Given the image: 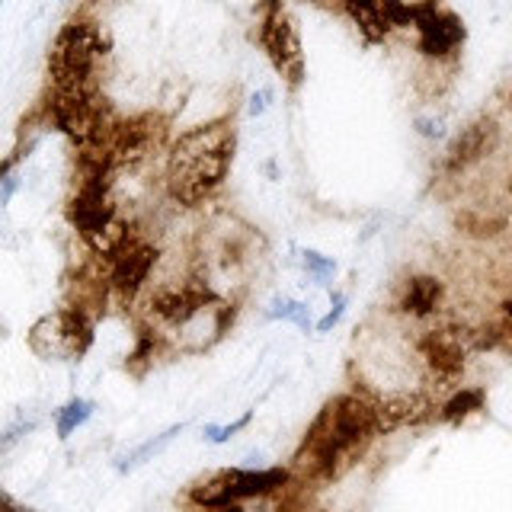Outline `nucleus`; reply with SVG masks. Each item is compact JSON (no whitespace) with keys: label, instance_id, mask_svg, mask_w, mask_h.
Here are the masks:
<instances>
[{"label":"nucleus","instance_id":"nucleus-1","mask_svg":"<svg viewBox=\"0 0 512 512\" xmlns=\"http://www.w3.org/2000/svg\"><path fill=\"white\" fill-rule=\"evenodd\" d=\"M237 148L234 125L228 119L196 125L176 138L167 160V189L180 205H199L228 180Z\"/></svg>","mask_w":512,"mask_h":512},{"label":"nucleus","instance_id":"nucleus-2","mask_svg":"<svg viewBox=\"0 0 512 512\" xmlns=\"http://www.w3.org/2000/svg\"><path fill=\"white\" fill-rule=\"evenodd\" d=\"M372 436H378L375 404L359 394H343L317 413L295 461L311 474L333 477L352 455L372 442Z\"/></svg>","mask_w":512,"mask_h":512},{"label":"nucleus","instance_id":"nucleus-3","mask_svg":"<svg viewBox=\"0 0 512 512\" xmlns=\"http://www.w3.org/2000/svg\"><path fill=\"white\" fill-rule=\"evenodd\" d=\"M68 218L77 228L80 240H84L96 256H106V260H116L128 240H132V231H128V224L119 218L116 202L109 196L106 173L84 176V180H80L77 196L68 205Z\"/></svg>","mask_w":512,"mask_h":512},{"label":"nucleus","instance_id":"nucleus-4","mask_svg":"<svg viewBox=\"0 0 512 512\" xmlns=\"http://www.w3.org/2000/svg\"><path fill=\"white\" fill-rule=\"evenodd\" d=\"M106 55V39L96 23L71 20L55 36L48 52V77L55 93H93L96 90V64Z\"/></svg>","mask_w":512,"mask_h":512},{"label":"nucleus","instance_id":"nucleus-5","mask_svg":"<svg viewBox=\"0 0 512 512\" xmlns=\"http://www.w3.org/2000/svg\"><path fill=\"white\" fill-rule=\"evenodd\" d=\"M256 39H260L266 58L272 61L288 87H298L304 80V55H301V39L295 20L285 13L282 0H263L260 10H256Z\"/></svg>","mask_w":512,"mask_h":512},{"label":"nucleus","instance_id":"nucleus-6","mask_svg":"<svg viewBox=\"0 0 512 512\" xmlns=\"http://www.w3.org/2000/svg\"><path fill=\"white\" fill-rule=\"evenodd\" d=\"M93 343V324L80 308H61L55 314H45L29 330V346L36 356L48 362H74Z\"/></svg>","mask_w":512,"mask_h":512},{"label":"nucleus","instance_id":"nucleus-7","mask_svg":"<svg viewBox=\"0 0 512 512\" xmlns=\"http://www.w3.org/2000/svg\"><path fill=\"white\" fill-rule=\"evenodd\" d=\"M288 480V471L282 468H269V471H244V468H231L221 471L205 484L192 487V503H199L205 509H218V506H234L240 500H250V496H266L272 490H279Z\"/></svg>","mask_w":512,"mask_h":512},{"label":"nucleus","instance_id":"nucleus-8","mask_svg":"<svg viewBox=\"0 0 512 512\" xmlns=\"http://www.w3.org/2000/svg\"><path fill=\"white\" fill-rule=\"evenodd\" d=\"M413 29H416V48L432 61L455 58V52L468 39V29H464L461 16L455 10H445L439 0H416Z\"/></svg>","mask_w":512,"mask_h":512},{"label":"nucleus","instance_id":"nucleus-9","mask_svg":"<svg viewBox=\"0 0 512 512\" xmlns=\"http://www.w3.org/2000/svg\"><path fill=\"white\" fill-rule=\"evenodd\" d=\"M164 122L154 112H144V116H132V119H119L116 132H112L109 144H106V157L112 170L122 167H138L141 160H148L160 141H164Z\"/></svg>","mask_w":512,"mask_h":512},{"label":"nucleus","instance_id":"nucleus-10","mask_svg":"<svg viewBox=\"0 0 512 512\" xmlns=\"http://www.w3.org/2000/svg\"><path fill=\"white\" fill-rule=\"evenodd\" d=\"M468 340H471V333L439 327V330H426L420 340H416V349H420V356L432 375L442 381H452L464 372V365H468Z\"/></svg>","mask_w":512,"mask_h":512},{"label":"nucleus","instance_id":"nucleus-11","mask_svg":"<svg viewBox=\"0 0 512 512\" xmlns=\"http://www.w3.org/2000/svg\"><path fill=\"white\" fill-rule=\"evenodd\" d=\"M208 304H218L215 292L205 282H183V285H164L151 295L148 308L164 324H189L192 317L202 314Z\"/></svg>","mask_w":512,"mask_h":512},{"label":"nucleus","instance_id":"nucleus-12","mask_svg":"<svg viewBox=\"0 0 512 512\" xmlns=\"http://www.w3.org/2000/svg\"><path fill=\"white\" fill-rule=\"evenodd\" d=\"M496 148H500V125L490 116H480L468 128H461V135L452 141V148H448L442 160V170L458 176L464 170H471L474 164H480L484 157H490Z\"/></svg>","mask_w":512,"mask_h":512},{"label":"nucleus","instance_id":"nucleus-13","mask_svg":"<svg viewBox=\"0 0 512 512\" xmlns=\"http://www.w3.org/2000/svg\"><path fill=\"white\" fill-rule=\"evenodd\" d=\"M157 256H160V250H157L154 244L132 237V240L125 244V250L116 256V260H109V263H112V266H109V282H112V288L132 298V295L138 292V288H141L144 282H148L151 269H154V263H157Z\"/></svg>","mask_w":512,"mask_h":512},{"label":"nucleus","instance_id":"nucleus-14","mask_svg":"<svg viewBox=\"0 0 512 512\" xmlns=\"http://www.w3.org/2000/svg\"><path fill=\"white\" fill-rule=\"evenodd\" d=\"M432 416V400L423 394H397L384 397L375 404V423L378 432H391L400 426H416Z\"/></svg>","mask_w":512,"mask_h":512},{"label":"nucleus","instance_id":"nucleus-15","mask_svg":"<svg viewBox=\"0 0 512 512\" xmlns=\"http://www.w3.org/2000/svg\"><path fill=\"white\" fill-rule=\"evenodd\" d=\"M445 298V285L436 276H413L404 282V292H400L397 308L410 314V317H429L442 308Z\"/></svg>","mask_w":512,"mask_h":512},{"label":"nucleus","instance_id":"nucleus-16","mask_svg":"<svg viewBox=\"0 0 512 512\" xmlns=\"http://www.w3.org/2000/svg\"><path fill=\"white\" fill-rule=\"evenodd\" d=\"M340 7L346 10V16L352 23L359 26L362 32V39L368 45H378L388 39V20H384V7H381V0H340Z\"/></svg>","mask_w":512,"mask_h":512},{"label":"nucleus","instance_id":"nucleus-17","mask_svg":"<svg viewBox=\"0 0 512 512\" xmlns=\"http://www.w3.org/2000/svg\"><path fill=\"white\" fill-rule=\"evenodd\" d=\"M477 410H484V391H480V388H461L458 394H452L439 407V420L458 426V423L468 420V416H474Z\"/></svg>","mask_w":512,"mask_h":512},{"label":"nucleus","instance_id":"nucleus-18","mask_svg":"<svg viewBox=\"0 0 512 512\" xmlns=\"http://www.w3.org/2000/svg\"><path fill=\"white\" fill-rule=\"evenodd\" d=\"M183 429H186L183 423H180V426H170V429H164V432H160V436H154V439H148V442H144V445H138L132 455H125V458L119 461V471L125 474V471L138 468V464L151 461L154 455H160V452H164V448H167V445H170V442H173L176 436H180Z\"/></svg>","mask_w":512,"mask_h":512},{"label":"nucleus","instance_id":"nucleus-19","mask_svg":"<svg viewBox=\"0 0 512 512\" xmlns=\"http://www.w3.org/2000/svg\"><path fill=\"white\" fill-rule=\"evenodd\" d=\"M90 416H93V404H90V400H80V397L68 400V404H64V407L58 410V420H55L58 436H61V439H68L77 426H84V423L90 420Z\"/></svg>","mask_w":512,"mask_h":512},{"label":"nucleus","instance_id":"nucleus-20","mask_svg":"<svg viewBox=\"0 0 512 512\" xmlns=\"http://www.w3.org/2000/svg\"><path fill=\"white\" fill-rule=\"evenodd\" d=\"M272 320H292V324H298L301 330L311 327V314L308 308H304L301 301H292V298H276L272 301V311H269Z\"/></svg>","mask_w":512,"mask_h":512},{"label":"nucleus","instance_id":"nucleus-21","mask_svg":"<svg viewBox=\"0 0 512 512\" xmlns=\"http://www.w3.org/2000/svg\"><path fill=\"white\" fill-rule=\"evenodd\" d=\"M301 266L308 269V276L317 279V282L333 279V272H336V260H330V256L317 253V250H304L301 253Z\"/></svg>","mask_w":512,"mask_h":512},{"label":"nucleus","instance_id":"nucleus-22","mask_svg":"<svg viewBox=\"0 0 512 512\" xmlns=\"http://www.w3.org/2000/svg\"><path fill=\"white\" fill-rule=\"evenodd\" d=\"M381 7H384V20H388L391 29L413 26V4H407V0H381Z\"/></svg>","mask_w":512,"mask_h":512},{"label":"nucleus","instance_id":"nucleus-23","mask_svg":"<svg viewBox=\"0 0 512 512\" xmlns=\"http://www.w3.org/2000/svg\"><path fill=\"white\" fill-rule=\"evenodd\" d=\"M250 416H253V413H244V416H240V420L231 423V426H205V439H208V442H228L237 429H244V426L250 423Z\"/></svg>","mask_w":512,"mask_h":512},{"label":"nucleus","instance_id":"nucleus-24","mask_svg":"<svg viewBox=\"0 0 512 512\" xmlns=\"http://www.w3.org/2000/svg\"><path fill=\"white\" fill-rule=\"evenodd\" d=\"M13 192H16V176H13V160H7L4 176H0V205H10Z\"/></svg>","mask_w":512,"mask_h":512},{"label":"nucleus","instance_id":"nucleus-25","mask_svg":"<svg viewBox=\"0 0 512 512\" xmlns=\"http://www.w3.org/2000/svg\"><path fill=\"white\" fill-rule=\"evenodd\" d=\"M416 132H420L423 138H442L445 135V125H442V119H426V116H420V119H416Z\"/></svg>","mask_w":512,"mask_h":512},{"label":"nucleus","instance_id":"nucleus-26","mask_svg":"<svg viewBox=\"0 0 512 512\" xmlns=\"http://www.w3.org/2000/svg\"><path fill=\"white\" fill-rule=\"evenodd\" d=\"M343 308H346V298H343V295H333V308H330V314L317 324V330H320V333H327V330L336 324V320L343 317Z\"/></svg>","mask_w":512,"mask_h":512},{"label":"nucleus","instance_id":"nucleus-27","mask_svg":"<svg viewBox=\"0 0 512 512\" xmlns=\"http://www.w3.org/2000/svg\"><path fill=\"white\" fill-rule=\"evenodd\" d=\"M266 100H269V93H266V90L253 93V96H250V116H263V112H266Z\"/></svg>","mask_w":512,"mask_h":512},{"label":"nucleus","instance_id":"nucleus-28","mask_svg":"<svg viewBox=\"0 0 512 512\" xmlns=\"http://www.w3.org/2000/svg\"><path fill=\"white\" fill-rule=\"evenodd\" d=\"M208 512H244V509L234 503V506H218V509H208Z\"/></svg>","mask_w":512,"mask_h":512},{"label":"nucleus","instance_id":"nucleus-29","mask_svg":"<svg viewBox=\"0 0 512 512\" xmlns=\"http://www.w3.org/2000/svg\"><path fill=\"white\" fill-rule=\"evenodd\" d=\"M503 314H506V320H512V301L503 304Z\"/></svg>","mask_w":512,"mask_h":512},{"label":"nucleus","instance_id":"nucleus-30","mask_svg":"<svg viewBox=\"0 0 512 512\" xmlns=\"http://www.w3.org/2000/svg\"><path fill=\"white\" fill-rule=\"evenodd\" d=\"M4 512H16V509H10V506H7V509H4Z\"/></svg>","mask_w":512,"mask_h":512}]
</instances>
